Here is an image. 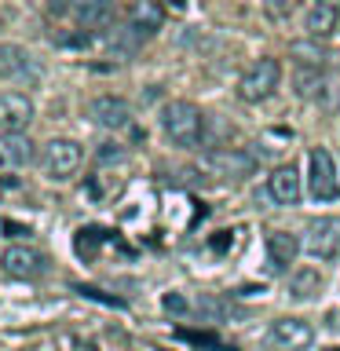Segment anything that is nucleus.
I'll use <instances>...</instances> for the list:
<instances>
[{"mask_svg":"<svg viewBox=\"0 0 340 351\" xmlns=\"http://www.w3.org/2000/svg\"><path fill=\"white\" fill-rule=\"evenodd\" d=\"M0 77L4 81H37L40 70L22 48H0Z\"/></svg>","mask_w":340,"mask_h":351,"instance_id":"obj_11","label":"nucleus"},{"mask_svg":"<svg viewBox=\"0 0 340 351\" xmlns=\"http://www.w3.org/2000/svg\"><path fill=\"white\" fill-rule=\"evenodd\" d=\"M304 249L311 256H337L340 252V227L333 219H311L304 230Z\"/></svg>","mask_w":340,"mask_h":351,"instance_id":"obj_6","label":"nucleus"},{"mask_svg":"<svg viewBox=\"0 0 340 351\" xmlns=\"http://www.w3.org/2000/svg\"><path fill=\"white\" fill-rule=\"evenodd\" d=\"M161 128L175 147L191 150L205 136V114L194 103H186V99H175V103H169L161 110Z\"/></svg>","mask_w":340,"mask_h":351,"instance_id":"obj_1","label":"nucleus"},{"mask_svg":"<svg viewBox=\"0 0 340 351\" xmlns=\"http://www.w3.org/2000/svg\"><path fill=\"white\" fill-rule=\"evenodd\" d=\"M33 121V103L22 92L0 95V132H22Z\"/></svg>","mask_w":340,"mask_h":351,"instance_id":"obj_7","label":"nucleus"},{"mask_svg":"<svg viewBox=\"0 0 340 351\" xmlns=\"http://www.w3.org/2000/svg\"><path fill=\"white\" fill-rule=\"evenodd\" d=\"M322 84H326L322 66H296V73H293L296 95H318V92H322Z\"/></svg>","mask_w":340,"mask_h":351,"instance_id":"obj_19","label":"nucleus"},{"mask_svg":"<svg viewBox=\"0 0 340 351\" xmlns=\"http://www.w3.org/2000/svg\"><path fill=\"white\" fill-rule=\"evenodd\" d=\"M81 161H84V150H81V143H73V139H51L40 154V169L48 172L51 180H70V176L81 169Z\"/></svg>","mask_w":340,"mask_h":351,"instance_id":"obj_3","label":"nucleus"},{"mask_svg":"<svg viewBox=\"0 0 340 351\" xmlns=\"http://www.w3.org/2000/svg\"><path fill=\"white\" fill-rule=\"evenodd\" d=\"M318 289H322V274H318L315 267H304L289 278V296L293 300H311V296H318Z\"/></svg>","mask_w":340,"mask_h":351,"instance_id":"obj_18","label":"nucleus"},{"mask_svg":"<svg viewBox=\"0 0 340 351\" xmlns=\"http://www.w3.org/2000/svg\"><path fill=\"white\" fill-rule=\"evenodd\" d=\"M333 351H340V348H333Z\"/></svg>","mask_w":340,"mask_h":351,"instance_id":"obj_23","label":"nucleus"},{"mask_svg":"<svg viewBox=\"0 0 340 351\" xmlns=\"http://www.w3.org/2000/svg\"><path fill=\"white\" fill-rule=\"evenodd\" d=\"M337 19H340V11L333 0H315L307 8V29H311V37H329L337 29Z\"/></svg>","mask_w":340,"mask_h":351,"instance_id":"obj_16","label":"nucleus"},{"mask_svg":"<svg viewBox=\"0 0 340 351\" xmlns=\"http://www.w3.org/2000/svg\"><path fill=\"white\" fill-rule=\"evenodd\" d=\"M307 191H311L315 202H337V197H340L333 154L322 150V147L311 150V176H307Z\"/></svg>","mask_w":340,"mask_h":351,"instance_id":"obj_5","label":"nucleus"},{"mask_svg":"<svg viewBox=\"0 0 340 351\" xmlns=\"http://www.w3.org/2000/svg\"><path fill=\"white\" fill-rule=\"evenodd\" d=\"M285 11H289V0H267V15H274V19H282Z\"/></svg>","mask_w":340,"mask_h":351,"instance_id":"obj_21","label":"nucleus"},{"mask_svg":"<svg viewBox=\"0 0 340 351\" xmlns=\"http://www.w3.org/2000/svg\"><path fill=\"white\" fill-rule=\"evenodd\" d=\"M293 59H296V66H326V51L318 48V44H311V40H296L293 44Z\"/></svg>","mask_w":340,"mask_h":351,"instance_id":"obj_20","label":"nucleus"},{"mask_svg":"<svg viewBox=\"0 0 340 351\" xmlns=\"http://www.w3.org/2000/svg\"><path fill=\"white\" fill-rule=\"evenodd\" d=\"M0 267H4V274H11V278L29 282V278H37V274H40L44 260L33 249H26V245H11L4 256H0Z\"/></svg>","mask_w":340,"mask_h":351,"instance_id":"obj_9","label":"nucleus"},{"mask_svg":"<svg viewBox=\"0 0 340 351\" xmlns=\"http://www.w3.org/2000/svg\"><path fill=\"white\" fill-rule=\"evenodd\" d=\"M315 344V326L304 318H278L267 329V348L271 351H307Z\"/></svg>","mask_w":340,"mask_h":351,"instance_id":"obj_4","label":"nucleus"},{"mask_svg":"<svg viewBox=\"0 0 340 351\" xmlns=\"http://www.w3.org/2000/svg\"><path fill=\"white\" fill-rule=\"evenodd\" d=\"M278 81H282V66H278V59L263 55V59H256L245 73H241V81H238V99H245V103H263V99L274 95Z\"/></svg>","mask_w":340,"mask_h":351,"instance_id":"obj_2","label":"nucleus"},{"mask_svg":"<svg viewBox=\"0 0 340 351\" xmlns=\"http://www.w3.org/2000/svg\"><path fill=\"white\" fill-rule=\"evenodd\" d=\"M267 191L278 205H296L300 202V169L296 165H282V169L271 172L267 180Z\"/></svg>","mask_w":340,"mask_h":351,"instance_id":"obj_10","label":"nucleus"},{"mask_svg":"<svg viewBox=\"0 0 340 351\" xmlns=\"http://www.w3.org/2000/svg\"><path fill=\"white\" fill-rule=\"evenodd\" d=\"M300 252V238L289 230H271L267 234V256H271V271H285Z\"/></svg>","mask_w":340,"mask_h":351,"instance_id":"obj_13","label":"nucleus"},{"mask_svg":"<svg viewBox=\"0 0 340 351\" xmlns=\"http://www.w3.org/2000/svg\"><path fill=\"white\" fill-rule=\"evenodd\" d=\"M0 154H4V161H11V165H29L33 161V143L22 136V132H4Z\"/></svg>","mask_w":340,"mask_h":351,"instance_id":"obj_17","label":"nucleus"},{"mask_svg":"<svg viewBox=\"0 0 340 351\" xmlns=\"http://www.w3.org/2000/svg\"><path fill=\"white\" fill-rule=\"evenodd\" d=\"M161 22H165V11L158 0H136L128 11V29L136 37H150L154 29H161Z\"/></svg>","mask_w":340,"mask_h":351,"instance_id":"obj_12","label":"nucleus"},{"mask_svg":"<svg viewBox=\"0 0 340 351\" xmlns=\"http://www.w3.org/2000/svg\"><path fill=\"white\" fill-rule=\"evenodd\" d=\"M172 4H175V8H186V0H172Z\"/></svg>","mask_w":340,"mask_h":351,"instance_id":"obj_22","label":"nucleus"},{"mask_svg":"<svg viewBox=\"0 0 340 351\" xmlns=\"http://www.w3.org/2000/svg\"><path fill=\"white\" fill-rule=\"evenodd\" d=\"M73 15L84 29H106L114 22V4L110 0H77Z\"/></svg>","mask_w":340,"mask_h":351,"instance_id":"obj_15","label":"nucleus"},{"mask_svg":"<svg viewBox=\"0 0 340 351\" xmlns=\"http://www.w3.org/2000/svg\"><path fill=\"white\" fill-rule=\"evenodd\" d=\"M88 114H92V121H95V125H103V128H125L128 121H132L128 103H125V99H117V95H99V99H92Z\"/></svg>","mask_w":340,"mask_h":351,"instance_id":"obj_8","label":"nucleus"},{"mask_svg":"<svg viewBox=\"0 0 340 351\" xmlns=\"http://www.w3.org/2000/svg\"><path fill=\"white\" fill-rule=\"evenodd\" d=\"M208 169L219 172V176H230V180H241V176H249L256 169V161H252L245 150H216L212 158H208Z\"/></svg>","mask_w":340,"mask_h":351,"instance_id":"obj_14","label":"nucleus"}]
</instances>
